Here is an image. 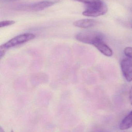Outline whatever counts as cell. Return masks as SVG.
Returning a JSON list of instances; mask_svg holds the SVG:
<instances>
[{
	"label": "cell",
	"mask_w": 132,
	"mask_h": 132,
	"mask_svg": "<svg viewBox=\"0 0 132 132\" xmlns=\"http://www.w3.org/2000/svg\"><path fill=\"white\" fill-rule=\"evenodd\" d=\"M85 6L86 9L83 12L84 16L97 17L104 15L107 12V7L102 1L97 3L86 5Z\"/></svg>",
	"instance_id": "cell-1"
},
{
	"label": "cell",
	"mask_w": 132,
	"mask_h": 132,
	"mask_svg": "<svg viewBox=\"0 0 132 132\" xmlns=\"http://www.w3.org/2000/svg\"><path fill=\"white\" fill-rule=\"evenodd\" d=\"M75 38L77 41L86 44L94 45V43L100 39H104V35L95 31H83L77 33Z\"/></svg>",
	"instance_id": "cell-2"
},
{
	"label": "cell",
	"mask_w": 132,
	"mask_h": 132,
	"mask_svg": "<svg viewBox=\"0 0 132 132\" xmlns=\"http://www.w3.org/2000/svg\"><path fill=\"white\" fill-rule=\"evenodd\" d=\"M35 35L31 33L21 34L14 37L6 43L1 46L0 49H7L23 44L35 38Z\"/></svg>",
	"instance_id": "cell-3"
},
{
	"label": "cell",
	"mask_w": 132,
	"mask_h": 132,
	"mask_svg": "<svg viewBox=\"0 0 132 132\" xmlns=\"http://www.w3.org/2000/svg\"><path fill=\"white\" fill-rule=\"evenodd\" d=\"M121 66L126 80L128 82L132 81V59L128 57L124 58L121 62Z\"/></svg>",
	"instance_id": "cell-4"
},
{
	"label": "cell",
	"mask_w": 132,
	"mask_h": 132,
	"mask_svg": "<svg viewBox=\"0 0 132 132\" xmlns=\"http://www.w3.org/2000/svg\"><path fill=\"white\" fill-rule=\"evenodd\" d=\"M104 39L96 41L93 45L101 53L106 56L110 57L113 55L111 49L104 42Z\"/></svg>",
	"instance_id": "cell-5"
},
{
	"label": "cell",
	"mask_w": 132,
	"mask_h": 132,
	"mask_svg": "<svg viewBox=\"0 0 132 132\" xmlns=\"http://www.w3.org/2000/svg\"><path fill=\"white\" fill-rule=\"evenodd\" d=\"M55 4V2L52 1H43L32 4L29 7L33 11H40L53 5Z\"/></svg>",
	"instance_id": "cell-6"
},
{
	"label": "cell",
	"mask_w": 132,
	"mask_h": 132,
	"mask_svg": "<svg viewBox=\"0 0 132 132\" xmlns=\"http://www.w3.org/2000/svg\"><path fill=\"white\" fill-rule=\"evenodd\" d=\"M97 24V21L94 19H83L77 20L73 23L76 27L82 28H88L94 27Z\"/></svg>",
	"instance_id": "cell-7"
},
{
	"label": "cell",
	"mask_w": 132,
	"mask_h": 132,
	"mask_svg": "<svg viewBox=\"0 0 132 132\" xmlns=\"http://www.w3.org/2000/svg\"><path fill=\"white\" fill-rule=\"evenodd\" d=\"M132 128V111L122 120L119 125L121 130H126Z\"/></svg>",
	"instance_id": "cell-8"
},
{
	"label": "cell",
	"mask_w": 132,
	"mask_h": 132,
	"mask_svg": "<svg viewBox=\"0 0 132 132\" xmlns=\"http://www.w3.org/2000/svg\"><path fill=\"white\" fill-rule=\"evenodd\" d=\"M76 1L82 2L86 5L91 4L94 3H97L100 1L101 0H73Z\"/></svg>",
	"instance_id": "cell-9"
},
{
	"label": "cell",
	"mask_w": 132,
	"mask_h": 132,
	"mask_svg": "<svg viewBox=\"0 0 132 132\" xmlns=\"http://www.w3.org/2000/svg\"><path fill=\"white\" fill-rule=\"evenodd\" d=\"M15 23V22L14 21H4L0 22V27L3 28L5 26L11 25Z\"/></svg>",
	"instance_id": "cell-10"
},
{
	"label": "cell",
	"mask_w": 132,
	"mask_h": 132,
	"mask_svg": "<svg viewBox=\"0 0 132 132\" xmlns=\"http://www.w3.org/2000/svg\"><path fill=\"white\" fill-rule=\"evenodd\" d=\"M125 55L128 58L132 59V47H128L125 48L124 51Z\"/></svg>",
	"instance_id": "cell-11"
},
{
	"label": "cell",
	"mask_w": 132,
	"mask_h": 132,
	"mask_svg": "<svg viewBox=\"0 0 132 132\" xmlns=\"http://www.w3.org/2000/svg\"><path fill=\"white\" fill-rule=\"evenodd\" d=\"M129 100L130 104L132 106V86L130 90L129 93Z\"/></svg>",
	"instance_id": "cell-12"
},
{
	"label": "cell",
	"mask_w": 132,
	"mask_h": 132,
	"mask_svg": "<svg viewBox=\"0 0 132 132\" xmlns=\"http://www.w3.org/2000/svg\"><path fill=\"white\" fill-rule=\"evenodd\" d=\"M5 53V51L4 50L1 49L0 51V56L1 59L2 57H3Z\"/></svg>",
	"instance_id": "cell-13"
},
{
	"label": "cell",
	"mask_w": 132,
	"mask_h": 132,
	"mask_svg": "<svg viewBox=\"0 0 132 132\" xmlns=\"http://www.w3.org/2000/svg\"><path fill=\"white\" fill-rule=\"evenodd\" d=\"M0 132H5L1 127H0Z\"/></svg>",
	"instance_id": "cell-14"
},
{
	"label": "cell",
	"mask_w": 132,
	"mask_h": 132,
	"mask_svg": "<svg viewBox=\"0 0 132 132\" xmlns=\"http://www.w3.org/2000/svg\"><path fill=\"white\" fill-rule=\"evenodd\" d=\"M132 132V131H129V132Z\"/></svg>",
	"instance_id": "cell-15"
},
{
	"label": "cell",
	"mask_w": 132,
	"mask_h": 132,
	"mask_svg": "<svg viewBox=\"0 0 132 132\" xmlns=\"http://www.w3.org/2000/svg\"></svg>",
	"instance_id": "cell-16"
}]
</instances>
